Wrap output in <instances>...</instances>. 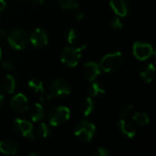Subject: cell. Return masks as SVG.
I'll return each mask as SVG.
<instances>
[{"instance_id":"5b68a950","label":"cell","mask_w":156,"mask_h":156,"mask_svg":"<svg viewBox=\"0 0 156 156\" xmlns=\"http://www.w3.org/2000/svg\"><path fill=\"white\" fill-rule=\"evenodd\" d=\"M95 125L87 121H80L79 122L74 130L75 136L83 143H89L95 133Z\"/></svg>"},{"instance_id":"8992f818","label":"cell","mask_w":156,"mask_h":156,"mask_svg":"<svg viewBox=\"0 0 156 156\" xmlns=\"http://www.w3.org/2000/svg\"><path fill=\"white\" fill-rule=\"evenodd\" d=\"M70 116V111L65 106H58L52 109L48 114V122L51 126H58L66 122Z\"/></svg>"},{"instance_id":"e0dca14e","label":"cell","mask_w":156,"mask_h":156,"mask_svg":"<svg viewBox=\"0 0 156 156\" xmlns=\"http://www.w3.org/2000/svg\"><path fill=\"white\" fill-rule=\"evenodd\" d=\"M2 88L6 93H13L16 88V81L15 79L11 75H6L2 80Z\"/></svg>"},{"instance_id":"52a82bcc","label":"cell","mask_w":156,"mask_h":156,"mask_svg":"<svg viewBox=\"0 0 156 156\" xmlns=\"http://www.w3.org/2000/svg\"><path fill=\"white\" fill-rule=\"evenodd\" d=\"M133 51L134 57L139 60H145L154 54L153 47L150 44L139 41L133 44Z\"/></svg>"},{"instance_id":"4fadbf2b","label":"cell","mask_w":156,"mask_h":156,"mask_svg":"<svg viewBox=\"0 0 156 156\" xmlns=\"http://www.w3.org/2000/svg\"><path fill=\"white\" fill-rule=\"evenodd\" d=\"M110 5L119 16H125L128 13V5L125 0H110Z\"/></svg>"},{"instance_id":"d6a6232c","label":"cell","mask_w":156,"mask_h":156,"mask_svg":"<svg viewBox=\"0 0 156 156\" xmlns=\"http://www.w3.org/2000/svg\"><path fill=\"white\" fill-rule=\"evenodd\" d=\"M3 101H4V96H3V94L0 92V106H1L2 103H3Z\"/></svg>"},{"instance_id":"2e32d148","label":"cell","mask_w":156,"mask_h":156,"mask_svg":"<svg viewBox=\"0 0 156 156\" xmlns=\"http://www.w3.org/2000/svg\"><path fill=\"white\" fill-rule=\"evenodd\" d=\"M154 73H155L154 66L153 64H149L144 69L141 70L140 76L142 77V79L144 80V82H146V83H151L152 80H154Z\"/></svg>"},{"instance_id":"f1b7e54d","label":"cell","mask_w":156,"mask_h":156,"mask_svg":"<svg viewBox=\"0 0 156 156\" xmlns=\"http://www.w3.org/2000/svg\"><path fill=\"white\" fill-rule=\"evenodd\" d=\"M6 4H5V0H0V11H3L5 7Z\"/></svg>"},{"instance_id":"9a60e30c","label":"cell","mask_w":156,"mask_h":156,"mask_svg":"<svg viewBox=\"0 0 156 156\" xmlns=\"http://www.w3.org/2000/svg\"><path fill=\"white\" fill-rule=\"evenodd\" d=\"M44 114H45L44 108L39 103H35L30 109V118L33 122L41 121L44 118Z\"/></svg>"},{"instance_id":"836d02e7","label":"cell","mask_w":156,"mask_h":156,"mask_svg":"<svg viewBox=\"0 0 156 156\" xmlns=\"http://www.w3.org/2000/svg\"><path fill=\"white\" fill-rule=\"evenodd\" d=\"M29 155L30 156H40V154H38V153H30V154H29Z\"/></svg>"},{"instance_id":"3957f363","label":"cell","mask_w":156,"mask_h":156,"mask_svg":"<svg viewBox=\"0 0 156 156\" xmlns=\"http://www.w3.org/2000/svg\"><path fill=\"white\" fill-rule=\"evenodd\" d=\"M85 48V45L80 46V48L66 47L61 53V62L69 68L76 67L81 58V52Z\"/></svg>"},{"instance_id":"603a6c76","label":"cell","mask_w":156,"mask_h":156,"mask_svg":"<svg viewBox=\"0 0 156 156\" xmlns=\"http://www.w3.org/2000/svg\"><path fill=\"white\" fill-rule=\"evenodd\" d=\"M66 39H67L68 43H69L71 45L75 44L78 41V39H79V34H78V32L75 29L70 28L66 33Z\"/></svg>"},{"instance_id":"277c9868","label":"cell","mask_w":156,"mask_h":156,"mask_svg":"<svg viewBox=\"0 0 156 156\" xmlns=\"http://www.w3.org/2000/svg\"><path fill=\"white\" fill-rule=\"evenodd\" d=\"M7 41L14 49L22 50L27 46L29 41V37L25 30L20 28H16L12 30L10 34L7 36Z\"/></svg>"},{"instance_id":"83f0119b","label":"cell","mask_w":156,"mask_h":156,"mask_svg":"<svg viewBox=\"0 0 156 156\" xmlns=\"http://www.w3.org/2000/svg\"><path fill=\"white\" fill-rule=\"evenodd\" d=\"M2 68H4L6 70H12L14 69V65L11 61L9 60H5L2 62Z\"/></svg>"},{"instance_id":"ac0fdd59","label":"cell","mask_w":156,"mask_h":156,"mask_svg":"<svg viewBox=\"0 0 156 156\" xmlns=\"http://www.w3.org/2000/svg\"><path fill=\"white\" fill-rule=\"evenodd\" d=\"M80 109H81V112L84 116H89L94 109V103H93L92 99L90 97L85 98L81 102Z\"/></svg>"},{"instance_id":"f546056e","label":"cell","mask_w":156,"mask_h":156,"mask_svg":"<svg viewBox=\"0 0 156 156\" xmlns=\"http://www.w3.org/2000/svg\"><path fill=\"white\" fill-rule=\"evenodd\" d=\"M83 18H84V14L83 13H79V14L76 15V19L77 20H81Z\"/></svg>"},{"instance_id":"cb8c5ba5","label":"cell","mask_w":156,"mask_h":156,"mask_svg":"<svg viewBox=\"0 0 156 156\" xmlns=\"http://www.w3.org/2000/svg\"><path fill=\"white\" fill-rule=\"evenodd\" d=\"M37 133H38V135L40 137L47 138L49 135V133H50L49 127L46 123H40L39 126L37 127Z\"/></svg>"},{"instance_id":"ffe728a7","label":"cell","mask_w":156,"mask_h":156,"mask_svg":"<svg viewBox=\"0 0 156 156\" xmlns=\"http://www.w3.org/2000/svg\"><path fill=\"white\" fill-rule=\"evenodd\" d=\"M89 93L92 96V97H95V96H98L100 94H103L105 93V90L104 88L98 82H94L92 83L90 87H89Z\"/></svg>"},{"instance_id":"5bb4252c","label":"cell","mask_w":156,"mask_h":156,"mask_svg":"<svg viewBox=\"0 0 156 156\" xmlns=\"http://www.w3.org/2000/svg\"><path fill=\"white\" fill-rule=\"evenodd\" d=\"M117 125H118L119 130L122 132V133L124 134L125 136H127L128 138H133L135 136V134H136L135 129L133 126V124L130 122H128L127 120H124V119L120 120L118 122Z\"/></svg>"},{"instance_id":"8fae6325","label":"cell","mask_w":156,"mask_h":156,"mask_svg":"<svg viewBox=\"0 0 156 156\" xmlns=\"http://www.w3.org/2000/svg\"><path fill=\"white\" fill-rule=\"evenodd\" d=\"M101 73L100 66L92 61L84 64V76L88 81H93Z\"/></svg>"},{"instance_id":"ba28073f","label":"cell","mask_w":156,"mask_h":156,"mask_svg":"<svg viewBox=\"0 0 156 156\" xmlns=\"http://www.w3.org/2000/svg\"><path fill=\"white\" fill-rule=\"evenodd\" d=\"M14 127L16 131L20 133L27 139L30 141L36 140L35 134L33 133V125L31 122L22 119H16L14 122Z\"/></svg>"},{"instance_id":"484cf974","label":"cell","mask_w":156,"mask_h":156,"mask_svg":"<svg viewBox=\"0 0 156 156\" xmlns=\"http://www.w3.org/2000/svg\"><path fill=\"white\" fill-rule=\"evenodd\" d=\"M133 107L132 104H126V105L122 107V109H121V115L122 117H126V116H128L133 112Z\"/></svg>"},{"instance_id":"7402d4cb","label":"cell","mask_w":156,"mask_h":156,"mask_svg":"<svg viewBox=\"0 0 156 156\" xmlns=\"http://www.w3.org/2000/svg\"><path fill=\"white\" fill-rule=\"evenodd\" d=\"M58 3L64 9H75L79 6L78 0H58Z\"/></svg>"},{"instance_id":"e575fe53","label":"cell","mask_w":156,"mask_h":156,"mask_svg":"<svg viewBox=\"0 0 156 156\" xmlns=\"http://www.w3.org/2000/svg\"><path fill=\"white\" fill-rule=\"evenodd\" d=\"M1 57H2V50H1V48H0V60H1Z\"/></svg>"},{"instance_id":"9c48e42d","label":"cell","mask_w":156,"mask_h":156,"mask_svg":"<svg viewBox=\"0 0 156 156\" xmlns=\"http://www.w3.org/2000/svg\"><path fill=\"white\" fill-rule=\"evenodd\" d=\"M29 41L35 48H42L48 42V35L42 28H36L29 36Z\"/></svg>"},{"instance_id":"30bf717a","label":"cell","mask_w":156,"mask_h":156,"mask_svg":"<svg viewBox=\"0 0 156 156\" xmlns=\"http://www.w3.org/2000/svg\"><path fill=\"white\" fill-rule=\"evenodd\" d=\"M10 105L16 112H26L27 111L29 107L27 98L22 93H18L15 95L10 101Z\"/></svg>"},{"instance_id":"4316f807","label":"cell","mask_w":156,"mask_h":156,"mask_svg":"<svg viewBox=\"0 0 156 156\" xmlns=\"http://www.w3.org/2000/svg\"><path fill=\"white\" fill-rule=\"evenodd\" d=\"M111 27L113 29H121L122 28V22L120 17H113L111 21Z\"/></svg>"},{"instance_id":"d4e9b609","label":"cell","mask_w":156,"mask_h":156,"mask_svg":"<svg viewBox=\"0 0 156 156\" xmlns=\"http://www.w3.org/2000/svg\"><path fill=\"white\" fill-rule=\"evenodd\" d=\"M110 153L109 151L104 148V147H99L96 148L92 153H91V156H109Z\"/></svg>"},{"instance_id":"7a4b0ae2","label":"cell","mask_w":156,"mask_h":156,"mask_svg":"<svg viewBox=\"0 0 156 156\" xmlns=\"http://www.w3.org/2000/svg\"><path fill=\"white\" fill-rule=\"evenodd\" d=\"M123 64V57L121 52H113L104 56L101 62L100 68L104 72H113L119 69Z\"/></svg>"},{"instance_id":"4dcf8cb0","label":"cell","mask_w":156,"mask_h":156,"mask_svg":"<svg viewBox=\"0 0 156 156\" xmlns=\"http://www.w3.org/2000/svg\"><path fill=\"white\" fill-rule=\"evenodd\" d=\"M35 5H42L44 3V0H31Z\"/></svg>"},{"instance_id":"6da1fadb","label":"cell","mask_w":156,"mask_h":156,"mask_svg":"<svg viewBox=\"0 0 156 156\" xmlns=\"http://www.w3.org/2000/svg\"><path fill=\"white\" fill-rule=\"evenodd\" d=\"M71 87L69 83L64 79H56L54 80L49 86V93L46 97H41L42 101H47L52 98H57L64 95H69L70 93Z\"/></svg>"},{"instance_id":"44dd1931","label":"cell","mask_w":156,"mask_h":156,"mask_svg":"<svg viewBox=\"0 0 156 156\" xmlns=\"http://www.w3.org/2000/svg\"><path fill=\"white\" fill-rule=\"evenodd\" d=\"M133 120L139 124V125H146L149 123V116L145 113V112H136L133 116Z\"/></svg>"},{"instance_id":"d6986e66","label":"cell","mask_w":156,"mask_h":156,"mask_svg":"<svg viewBox=\"0 0 156 156\" xmlns=\"http://www.w3.org/2000/svg\"><path fill=\"white\" fill-rule=\"evenodd\" d=\"M28 87L33 90L35 92H44V86L41 80H39L38 79H32L28 81Z\"/></svg>"},{"instance_id":"7c38bea8","label":"cell","mask_w":156,"mask_h":156,"mask_svg":"<svg viewBox=\"0 0 156 156\" xmlns=\"http://www.w3.org/2000/svg\"><path fill=\"white\" fill-rule=\"evenodd\" d=\"M18 151V145L14 140L6 139L0 141V152L4 154L14 155Z\"/></svg>"},{"instance_id":"1f68e13d","label":"cell","mask_w":156,"mask_h":156,"mask_svg":"<svg viewBox=\"0 0 156 156\" xmlns=\"http://www.w3.org/2000/svg\"><path fill=\"white\" fill-rule=\"evenodd\" d=\"M6 34H7V33H6L4 29L0 28V37H3L6 36Z\"/></svg>"}]
</instances>
